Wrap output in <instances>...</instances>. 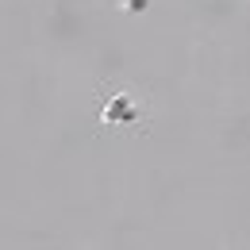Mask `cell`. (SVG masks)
Masks as SVG:
<instances>
[{
  "mask_svg": "<svg viewBox=\"0 0 250 250\" xmlns=\"http://www.w3.org/2000/svg\"><path fill=\"white\" fill-rule=\"evenodd\" d=\"M104 120H112V124H127V120H131V104H127V100H112V104L104 108Z\"/></svg>",
  "mask_w": 250,
  "mask_h": 250,
  "instance_id": "cell-1",
  "label": "cell"
}]
</instances>
